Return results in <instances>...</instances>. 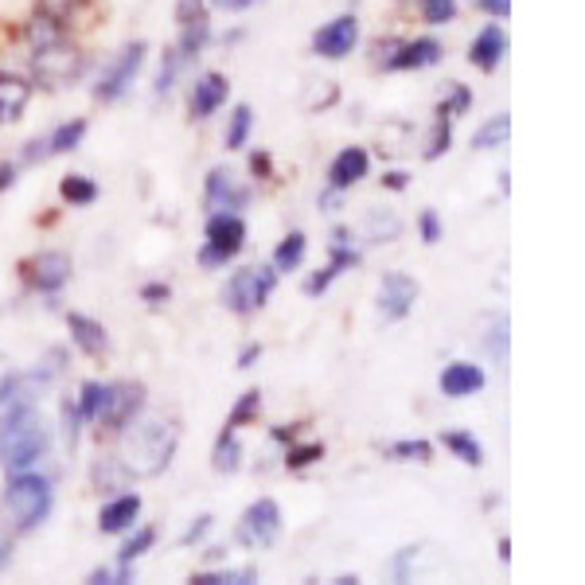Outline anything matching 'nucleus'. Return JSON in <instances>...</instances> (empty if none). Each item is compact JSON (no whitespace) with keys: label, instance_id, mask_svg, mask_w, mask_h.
I'll list each match as a JSON object with an SVG mask.
<instances>
[{"label":"nucleus","instance_id":"nucleus-57","mask_svg":"<svg viewBox=\"0 0 585 585\" xmlns=\"http://www.w3.org/2000/svg\"><path fill=\"white\" fill-rule=\"evenodd\" d=\"M9 554H12V547H9V539H4V531H0V570L9 566Z\"/></svg>","mask_w":585,"mask_h":585},{"label":"nucleus","instance_id":"nucleus-47","mask_svg":"<svg viewBox=\"0 0 585 585\" xmlns=\"http://www.w3.org/2000/svg\"><path fill=\"white\" fill-rule=\"evenodd\" d=\"M87 0H39V12H51V16L67 20L71 12H79Z\"/></svg>","mask_w":585,"mask_h":585},{"label":"nucleus","instance_id":"nucleus-41","mask_svg":"<svg viewBox=\"0 0 585 585\" xmlns=\"http://www.w3.org/2000/svg\"><path fill=\"white\" fill-rule=\"evenodd\" d=\"M487 352L496 364L507 359V317H492V332H487Z\"/></svg>","mask_w":585,"mask_h":585},{"label":"nucleus","instance_id":"nucleus-2","mask_svg":"<svg viewBox=\"0 0 585 585\" xmlns=\"http://www.w3.org/2000/svg\"><path fill=\"white\" fill-rule=\"evenodd\" d=\"M47 452H51V426L36 410L0 422V464L9 472L32 469L36 461H44Z\"/></svg>","mask_w":585,"mask_h":585},{"label":"nucleus","instance_id":"nucleus-18","mask_svg":"<svg viewBox=\"0 0 585 585\" xmlns=\"http://www.w3.org/2000/svg\"><path fill=\"white\" fill-rule=\"evenodd\" d=\"M507 55V36H504V27L500 24H487L477 32V39H472L469 47V62L477 67V71H496L500 62H504Z\"/></svg>","mask_w":585,"mask_h":585},{"label":"nucleus","instance_id":"nucleus-36","mask_svg":"<svg viewBox=\"0 0 585 585\" xmlns=\"http://www.w3.org/2000/svg\"><path fill=\"white\" fill-rule=\"evenodd\" d=\"M152 542H157V531H152V527H141L134 539H129L122 550H117V562H122V566H134V562L141 559L145 550H152Z\"/></svg>","mask_w":585,"mask_h":585},{"label":"nucleus","instance_id":"nucleus-34","mask_svg":"<svg viewBox=\"0 0 585 585\" xmlns=\"http://www.w3.org/2000/svg\"><path fill=\"white\" fill-rule=\"evenodd\" d=\"M441 445L452 452V457H461L464 464H484V449H480L477 437H469V434H445Z\"/></svg>","mask_w":585,"mask_h":585},{"label":"nucleus","instance_id":"nucleus-27","mask_svg":"<svg viewBox=\"0 0 585 585\" xmlns=\"http://www.w3.org/2000/svg\"><path fill=\"white\" fill-rule=\"evenodd\" d=\"M507 134H512V117L492 114L477 134H472V145H477V149H500V145H507Z\"/></svg>","mask_w":585,"mask_h":585},{"label":"nucleus","instance_id":"nucleus-12","mask_svg":"<svg viewBox=\"0 0 585 585\" xmlns=\"http://www.w3.org/2000/svg\"><path fill=\"white\" fill-rule=\"evenodd\" d=\"M204 195H207V207H211V211H242V207L250 204V187L242 184L234 169L207 172Z\"/></svg>","mask_w":585,"mask_h":585},{"label":"nucleus","instance_id":"nucleus-32","mask_svg":"<svg viewBox=\"0 0 585 585\" xmlns=\"http://www.w3.org/2000/svg\"><path fill=\"white\" fill-rule=\"evenodd\" d=\"M250 129H254V110L250 106H234L231 110V122H227V149H242L250 141Z\"/></svg>","mask_w":585,"mask_h":585},{"label":"nucleus","instance_id":"nucleus-60","mask_svg":"<svg viewBox=\"0 0 585 585\" xmlns=\"http://www.w3.org/2000/svg\"><path fill=\"white\" fill-rule=\"evenodd\" d=\"M246 4H250V0H246Z\"/></svg>","mask_w":585,"mask_h":585},{"label":"nucleus","instance_id":"nucleus-7","mask_svg":"<svg viewBox=\"0 0 585 585\" xmlns=\"http://www.w3.org/2000/svg\"><path fill=\"white\" fill-rule=\"evenodd\" d=\"M277 535H282V507H277V500L262 496V500H254L246 512H242L234 539H239L242 547H250V550H262V547H274Z\"/></svg>","mask_w":585,"mask_h":585},{"label":"nucleus","instance_id":"nucleus-54","mask_svg":"<svg viewBox=\"0 0 585 585\" xmlns=\"http://www.w3.org/2000/svg\"><path fill=\"white\" fill-rule=\"evenodd\" d=\"M340 195H344L340 187H329V192L320 195V207H324V211H340Z\"/></svg>","mask_w":585,"mask_h":585},{"label":"nucleus","instance_id":"nucleus-46","mask_svg":"<svg viewBox=\"0 0 585 585\" xmlns=\"http://www.w3.org/2000/svg\"><path fill=\"white\" fill-rule=\"evenodd\" d=\"M195 20H207V0H176V24H195Z\"/></svg>","mask_w":585,"mask_h":585},{"label":"nucleus","instance_id":"nucleus-35","mask_svg":"<svg viewBox=\"0 0 585 585\" xmlns=\"http://www.w3.org/2000/svg\"><path fill=\"white\" fill-rule=\"evenodd\" d=\"M257 410H262V390H246V394L234 402L231 417H227V429H242L246 422H254Z\"/></svg>","mask_w":585,"mask_h":585},{"label":"nucleus","instance_id":"nucleus-43","mask_svg":"<svg viewBox=\"0 0 585 585\" xmlns=\"http://www.w3.org/2000/svg\"><path fill=\"white\" fill-rule=\"evenodd\" d=\"M469 102H472L469 87H452V94L445 97L441 106H437V117H457V114H464V110H469Z\"/></svg>","mask_w":585,"mask_h":585},{"label":"nucleus","instance_id":"nucleus-40","mask_svg":"<svg viewBox=\"0 0 585 585\" xmlns=\"http://www.w3.org/2000/svg\"><path fill=\"white\" fill-rule=\"evenodd\" d=\"M254 570H219V574H195V585H246L254 582Z\"/></svg>","mask_w":585,"mask_h":585},{"label":"nucleus","instance_id":"nucleus-53","mask_svg":"<svg viewBox=\"0 0 585 585\" xmlns=\"http://www.w3.org/2000/svg\"><path fill=\"white\" fill-rule=\"evenodd\" d=\"M12 184H16V164H9V160H0V192H9Z\"/></svg>","mask_w":585,"mask_h":585},{"label":"nucleus","instance_id":"nucleus-50","mask_svg":"<svg viewBox=\"0 0 585 585\" xmlns=\"http://www.w3.org/2000/svg\"><path fill=\"white\" fill-rule=\"evenodd\" d=\"M211 531V515H199V524H192L184 531V539H180V547H192V542H199L204 535Z\"/></svg>","mask_w":585,"mask_h":585},{"label":"nucleus","instance_id":"nucleus-15","mask_svg":"<svg viewBox=\"0 0 585 585\" xmlns=\"http://www.w3.org/2000/svg\"><path fill=\"white\" fill-rule=\"evenodd\" d=\"M352 266H359V250L352 246V234L340 227V231H332V262H329V269H324V274H312L309 282H305V292H309V297H320V292L329 289V285Z\"/></svg>","mask_w":585,"mask_h":585},{"label":"nucleus","instance_id":"nucleus-42","mask_svg":"<svg viewBox=\"0 0 585 585\" xmlns=\"http://www.w3.org/2000/svg\"><path fill=\"white\" fill-rule=\"evenodd\" d=\"M79 422H82V414H79V402H62V437H67V449H74L79 445Z\"/></svg>","mask_w":585,"mask_h":585},{"label":"nucleus","instance_id":"nucleus-58","mask_svg":"<svg viewBox=\"0 0 585 585\" xmlns=\"http://www.w3.org/2000/svg\"><path fill=\"white\" fill-rule=\"evenodd\" d=\"M387 187H394V192H399V187H406V172H390V176H387Z\"/></svg>","mask_w":585,"mask_h":585},{"label":"nucleus","instance_id":"nucleus-37","mask_svg":"<svg viewBox=\"0 0 585 585\" xmlns=\"http://www.w3.org/2000/svg\"><path fill=\"white\" fill-rule=\"evenodd\" d=\"M417 9H422L426 24H449V20H457V0H417Z\"/></svg>","mask_w":585,"mask_h":585},{"label":"nucleus","instance_id":"nucleus-10","mask_svg":"<svg viewBox=\"0 0 585 585\" xmlns=\"http://www.w3.org/2000/svg\"><path fill=\"white\" fill-rule=\"evenodd\" d=\"M24 277L32 289L59 292L62 285L71 282V254H62V250H39L32 262H24Z\"/></svg>","mask_w":585,"mask_h":585},{"label":"nucleus","instance_id":"nucleus-31","mask_svg":"<svg viewBox=\"0 0 585 585\" xmlns=\"http://www.w3.org/2000/svg\"><path fill=\"white\" fill-rule=\"evenodd\" d=\"M102 406H106V382H97V379L82 382V390H79L82 422H97V417H102Z\"/></svg>","mask_w":585,"mask_h":585},{"label":"nucleus","instance_id":"nucleus-11","mask_svg":"<svg viewBox=\"0 0 585 585\" xmlns=\"http://www.w3.org/2000/svg\"><path fill=\"white\" fill-rule=\"evenodd\" d=\"M145 410V387L141 382H106V406L102 422L110 429H125Z\"/></svg>","mask_w":585,"mask_h":585},{"label":"nucleus","instance_id":"nucleus-9","mask_svg":"<svg viewBox=\"0 0 585 585\" xmlns=\"http://www.w3.org/2000/svg\"><path fill=\"white\" fill-rule=\"evenodd\" d=\"M355 44H359V20L352 12H344V16L329 20L324 27L312 32V55H320V59H347L355 51Z\"/></svg>","mask_w":585,"mask_h":585},{"label":"nucleus","instance_id":"nucleus-30","mask_svg":"<svg viewBox=\"0 0 585 585\" xmlns=\"http://www.w3.org/2000/svg\"><path fill=\"white\" fill-rule=\"evenodd\" d=\"M59 195L67 199L71 207H90L97 199V184L90 176H62Z\"/></svg>","mask_w":585,"mask_h":585},{"label":"nucleus","instance_id":"nucleus-8","mask_svg":"<svg viewBox=\"0 0 585 585\" xmlns=\"http://www.w3.org/2000/svg\"><path fill=\"white\" fill-rule=\"evenodd\" d=\"M82 62H87L82 59V51L74 44H67V39L32 51V71H36V79L44 82V87H62V82L79 79Z\"/></svg>","mask_w":585,"mask_h":585},{"label":"nucleus","instance_id":"nucleus-20","mask_svg":"<svg viewBox=\"0 0 585 585\" xmlns=\"http://www.w3.org/2000/svg\"><path fill=\"white\" fill-rule=\"evenodd\" d=\"M27 102H32V82H27L24 74L0 71V125L20 122Z\"/></svg>","mask_w":585,"mask_h":585},{"label":"nucleus","instance_id":"nucleus-39","mask_svg":"<svg viewBox=\"0 0 585 585\" xmlns=\"http://www.w3.org/2000/svg\"><path fill=\"white\" fill-rule=\"evenodd\" d=\"M320 457H324V445H292L289 452H285V469H309V464H317Z\"/></svg>","mask_w":585,"mask_h":585},{"label":"nucleus","instance_id":"nucleus-21","mask_svg":"<svg viewBox=\"0 0 585 585\" xmlns=\"http://www.w3.org/2000/svg\"><path fill=\"white\" fill-rule=\"evenodd\" d=\"M137 515H141V496L129 492V496H117L110 500L102 512H97V531L102 535H122L137 524Z\"/></svg>","mask_w":585,"mask_h":585},{"label":"nucleus","instance_id":"nucleus-24","mask_svg":"<svg viewBox=\"0 0 585 585\" xmlns=\"http://www.w3.org/2000/svg\"><path fill=\"white\" fill-rule=\"evenodd\" d=\"M24 39L32 51H39V47H51V44H59V39H67V32H62L59 16H51V12H36V16L27 20Z\"/></svg>","mask_w":585,"mask_h":585},{"label":"nucleus","instance_id":"nucleus-52","mask_svg":"<svg viewBox=\"0 0 585 585\" xmlns=\"http://www.w3.org/2000/svg\"><path fill=\"white\" fill-rule=\"evenodd\" d=\"M477 4L487 16H507V12H512V0H477Z\"/></svg>","mask_w":585,"mask_h":585},{"label":"nucleus","instance_id":"nucleus-3","mask_svg":"<svg viewBox=\"0 0 585 585\" xmlns=\"http://www.w3.org/2000/svg\"><path fill=\"white\" fill-rule=\"evenodd\" d=\"M51 504H55V492H51V480L47 477L27 472V469H20L9 477V487H4V512H9L16 531H36L47 515H51Z\"/></svg>","mask_w":585,"mask_h":585},{"label":"nucleus","instance_id":"nucleus-56","mask_svg":"<svg viewBox=\"0 0 585 585\" xmlns=\"http://www.w3.org/2000/svg\"><path fill=\"white\" fill-rule=\"evenodd\" d=\"M250 169H254V172H269V157H266V152H254V157H250Z\"/></svg>","mask_w":585,"mask_h":585},{"label":"nucleus","instance_id":"nucleus-19","mask_svg":"<svg viewBox=\"0 0 585 585\" xmlns=\"http://www.w3.org/2000/svg\"><path fill=\"white\" fill-rule=\"evenodd\" d=\"M367 169H371V157H367V149L352 145V149L336 152V160L329 164V187H340V192H347V187H355L359 180L367 176Z\"/></svg>","mask_w":585,"mask_h":585},{"label":"nucleus","instance_id":"nucleus-1","mask_svg":"<svg viewBox=\"0 0 585 585\" xmlns=\"http://www.w3.org/2000/svg\"><path fill=\"white\" fill-rule=\"evenodd\" d=\"M176 445H180V434L172 422L137 414L134 422L122 429L117 469H122L125 477H137V480L160 477V472L172 464V457H176Z\"/></svg>","mask_w":585,"mask_h":585},{"label":"nucleus","instance_id":"nucleus-33","mask_svg":"<svg viewBox=\"0 0 585 585\" xmlns=\"http://www.w3.org/2000/svg\"><path fill=\"white\" fill-rule=\"evenodd\" d=\"M305 234L301 231H292V234H285L282 239V246L274 250V269H297L305 262Z\"/></svg>","mask_w":585,"mask_h":585},{"label":"nucleus","instance_id":"nucleus-26","mask_svg":"<svg viewBox=\"0 0 585 585\" xmlns=\"http://www.w3.org/2000/svg\"><path fill=\"white\" fill-rule=\"evenodd\" d=\"M215 472H239L242 464V441L239 429H222L219 441H215Z\"/></svg>","mask_w":585,"mask_h":585},{"label":"nucleus","instance_id":"nucleus-5","mask_svg":"<svg viewBox=\"0 0 585 585\" xmlns=\"http://www.w3.org/2000/svg\"><path fill=\"white\" fill-rule=\"evenodd\" d=\"M204 234L207 239H204V250H199V262H204L207 269L227 266V262L239 257V250L246 246V222H242L239 211H211Z\"/></svg>","mask_w":585,"mask_h":585},{"label":"nucleus","instance_id":"nucleus-28","mask_svg":"<svg viewBox=\"0 0 585 585\" xmlns=\"http://www.w3.org/2000/svg\"><path fill=\"white\" fill-rule=\"evenodd\" d=\"M399 234H402V219L394 211H382V207L367 211V239L371 242H394Z\"/></svg>","mask_w":585,"mask_h":585},{"label":"nucleus","instance_id":"nucleus-23","mask_svg":"<svg viewBox=\"0 0 585 585\" xmlns=\"http://www.w3.org/2000/svg\"><path fill=\"white\" fill-rule=\"evenodd\" d=\"M67 329H71V340L87 355H106L110 352V336H106V329H102L97 320L82 317V312H71V317H67Z\"/></svg>","mask_w":585,"mask_h":585},{"label":"nucleus","instance_id":"nucleus-48","mask_svg":"<svg viewBox=\"0 0 585 585\" xmlns=\"http://www.w3.org/2000/svg\"><path fill=\"white\" fill-rule=\"evenodd\" d=\"M417 227H422V242H429V246L441 239V219H437V211H422Z\"/></svg>","mask_w":585,"mask_h":585},{"label":"nucleus","instance_id":"nucleus-13","mask_svg":"<svg viewBox=\"0 0 585 585\" xmlns=\"http://www.w3.org/2000/svg\"><path fill=\"white\" fill-rule=\"evenodd\" d=\"M417 292H422V285L414 282L410 274H387L379 285V312L382 320H406L410 309H414Z\"/></svg>","mask_w":585,"mask_h":585},{"label":"nucleus","instance_id":"nucleus-51","mask_svg":"<svg viewBox=\"0 0 585 585\" xmlns=\"http://www.w3.org/2000/svg\"><path fill=\"white\" fill-rule=\"evenodd\" d=\"M141 297L152 305V309H157V305H164V301H169V297H172V289H169V285L152 282V285H145V289H141Z\"/></svg>","mask_w":585,"mask_h":585},{"label":"nucleus","instance_id":"nucleus-38","mask_svg":"<svg viewBox=\"0 0 585 585\" xmlns=\"http://www.w3.org/2000/svg\"><path fill=\"white\" fill-rule=\"evenodd\" d=\"M387 452L394 457V461H429V457H434V445L429 441H394Z\"/></svg>","mask_w":585,"mask_h":585},{"label":"nucleus","instance_id":"nucleus-6","mask_svg":"<svg viewBox=\"0 0 585 585\" xmlns=\"http://www.w3.org/2000/svg\"><path fill=\"white\" fill-rule=\"evenodd\" d=\"M145 59H149V44H145V39L125 44L122 51L102 67V74H97V82H94L97 102H117V97H125V90L134 87V79L141 74Z\"/></svg>","mask_w":585,"mask_h":585},{"label":"nucleus","instance_id":"nucleus-29","mask_svg":"<svg viewBox=\"0 0 585 585\" xmlns=\"http://www.w3.org/2000/svg\"><path fill=\"white\" fill-rule=\"evenodd\" d=\"M82 137H87V122H82V117H74V122H62L55 134H47V149H51V157H59V152L79 149Z\"/></svg>","mask_w":585,"mask_h":585},{"label":"nucleus","instance_id":"nucleus-25","mask_svg":"<svg viewBox=\"0 0 585 585\" xmlns=\"http://www.w3.org/2000/svg\"><path fill=\"white\" fill-rule=\"evenodd\" d=\"M207 39H211V20H195V24L180 27V44L172 47V51H176V59L187 67V62L207 47Z\"/></svg>","mask_w":585,"mask_h":585},{"label":"nucleus","instance_id":"nucleus-59","mask_svg":"<svg viewBox=\"0 0 585 585\" xmlns=\"http://www.w3.org/2000/svg\"><path fill=\"white\" fill-rule=\"evenodd\" d=\"M219 9H227V12H239V9H246V0H215Z\"/></svg>","mask_w":585,"mask_h":585},{"label":"nucleus","instance_id":"nucleus-22","mask_svg":"<svg viewBox=\"0 0 585 585\" xmlns=\"http://www.w3.org/2000/svg\"><path fill=\"white\" fill-rule=\"evenodd\" d=\"M441 394H449V399H469V394H477L480 387H484V371H480L477 364H449L441 371Z\"/></svg>","mask_w":585,"mask_h":585},{"label":"nucleus","instance_id":"nucleus-16","mask_svg":"<svg viewBox=\"0 0 585 585\" xmlns=\"http://www.w3.org/2000/svg\"><path fill=\"white\" fill-rule=\"evenodd\" d=\"M39 382L32 375H0V422L36 410Z\"/></svg>","mask_w":585,"mask_h":585},{"label":"nucleus","instance_id":"nucleus-14","mask_svg":"<svg viewBox=\"0 0 585 585\" xmlns=\"http://www.w3.org/2000/svg\"><path fill=\"white\" fill-rule=\"evenodd\" d=\"M441 59V44L437 39H406V44H387V59L382 67L387 71H422V67H434Z\"/></svg>","mask_w":585,"mask_h":585},{"label":"nucleus","instance_id":"nucleus-17","mask_svg":"<svg viewBox=\"0 0 585 585\" xmlns=\"http://www.w3.org/2000/svg\"><path fill=\"white\" fill-rule=\"evenodd\" d=\"M227 94H231V82H227V74L219 71H207L199 74V79L192 82V97H187V106H192V117H211L215 110L227 102Z\"/></svg>","mask_w":585,"mask_h":585},{"label":"nucleus","instance_id":"nucleus-55","mask_svg":"<svg viewBox=\"0 0 585 585\" xmlns=\"http://www.w3.org/2000/svg\"><path fill=\"white\" fill-rule=\"evenodd\" d=\"M257 355H262V347H257V344L242 347V355H239V367H242V371H246V367H254V359H257Z\"/></svg>","mask_w":585,"mask_h":585},{"label":"nucleus","instance_id":"nucleus-49","mask_svg":"<svg viewBox=\"0 0 585 585\" xmlns=\"http://www.w3.org/2000/svg\"><path fill=\"white\" fill-rule=\"evenodd\" d=\"M51 157V149H47V137H36V141L24 145V164H39V160Z\"/></svg>","mask_w":585,"mask_h":585},{"label":"nucleus","instance_id":"nucleus-45","mask_svg":"<svg viewBox=\"0 0 585 585\" xmlns=\"http://www.w3.org/2000/svg\"><path fill=\"white\" fill-rule=\"evenodd\" d=\"M452 141V129H449V117H437V129L434 137H429V149H426V160H437L445 149H449Z\"/></svg>","mask_w":585,"mask_h":585},{"label":"nucleus","instance_id":"nucleus-44","mask_svg":"<svg viewBox=\"0 0 585 585\" xmlns=\"http://www.w3.org/2000/svg\"><path fill=\"white\" fill-rule=\"evenodd\" d=\"M180 67H184V62L176 59V51H164V62H160V74H157V94H169Z\"/></svg>","mask_w":585,"mask_h":585},{"label":"nucleus","instance_id":"nucleus-4","mask_svg":"<svg viewBox=\"0 0 585 585\" xmlns=\"http://www.w3.org/2000/svg\"><path fill=\"white\" fill-rule=\"evenodd\" d=\"M277 289V269L274 266H246L234 269L227 289H222V305L234 312V317H250L262 305L269 301V292Z\"/></svg>","mask_w":585,"mask_h":585}]
</instances>
